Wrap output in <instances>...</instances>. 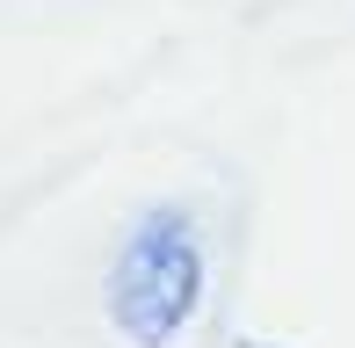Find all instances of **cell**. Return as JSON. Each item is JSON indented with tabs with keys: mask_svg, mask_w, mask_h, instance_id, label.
<instances>
[{
	"mask_svg": "<svg viewBox=\"0 0 355 348\" xmlns=\"http://www.w3.org/2000/svg\"><path fill=\"white\" fill-rule=\"evenodd\" d=\"M131 0H0V29H87Z\"/></svg>",
	"mask_w": 355,
	"mask_h": 348,
	"instance_id": "6da1fadb",
	"label": "cell"
}]
</instances>
